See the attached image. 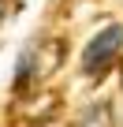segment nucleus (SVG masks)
<instances>
[{
	"label": "nucleus",
	"instance_id": "f257e3e1",
	"mask_svg": "<svg viewBox=\"0 0 123 127\" xmlns=\"http://www.w3.org/2000/svg\"><path fill=\"white\" fill-rule=\"evenodd\" d=\"M123 52V26H104L86 49H82V67L86 75H104Z\"/></svg>",
	"mask_w": 123,
	"mask_h": 127
},
{
	"label": "nucleus",
	"instance_id": "7ed1b4c3",
	"mask_svg": "<svg viewBox=\"0 0 123 127\" xmlns=\"http://www.w3.org/2000/svg\"><path fill=\"white\" fill-rule=\"evenodd\" d=\"M0 15H4V0H0Z\"/></svg>",
	"mask_w": 123,
	"mask_h": 127
},
{
	"label": "nucleus",
	"instance_id": "f03ea898",
	"mask_svg": "<svg viewBox=\"0 0 123 127\" xmlns=\"http://www.w3.org/2000/svg\"><path fill=\"white\" fill-rule=\"evenodd\" d=\"M30 82H34V52H26L15 64V94L19 90H30Z\"/></svg>",
	"mask_w": 123,
	"mask_h": 127
}]
</instances>
